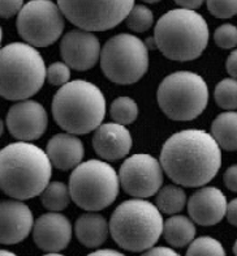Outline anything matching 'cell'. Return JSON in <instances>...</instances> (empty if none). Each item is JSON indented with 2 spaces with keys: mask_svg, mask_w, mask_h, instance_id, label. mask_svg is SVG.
<instances>
[{
  "mask_svg": "<svg viewBox=\"0 0 237 256\" xmlns=\"http://www.w3.org/2000/svg\"><path fill=\"white\" fill-rule=\"evenodd\" d=\"M214 40L217 46L228 50L237 46V28L231 24H223L214 33Z\"/></svg>",
  "mask_w": 237,
  "mask_h": 256,
  "instance_id": "cell-30",
  "label": "cell"
},
{
  "mask_svg": "<svg viewBox=\"0 0 237 256\" xmlns=\"http://www.w3.org/2000/svg\"><path fill=\"white\" fill-rule=\"evenodd\" d=\"M145 255H149V256H158V255L177 256V252H175L174 250L168 248V247H151V248L146 250Z\"/></svg>",
  "mask_w": 237,
  "mask_h": 256,
  "instance_id": "cell-36",
  "label": "cell"
},
{
  "mask_svg": "<svg viewBox=\"0 0 237 256\" xmlns=\"http://www.w3.org/2000/svg\"><path fill=\"white\" fill-rule=\"evenodd\" d=\"M187 202V195L183 188L176 186H166L157 195V206L166 214H176L183 210Z\"/></svg>",
  "mask_w": 237,
  "mask_h": 256,
  "instance_id": "cell-24",
  "label": "cell"
},
{
  "mask_svg": "<svg viewBox=\"0 0 237 256\" xmlns=\"http://www.w3.org/2000/svg\"><path fill=\"white\" fill-rule=\"evenodd\" d=\"M227 72L231 74V78H234L237 80V50L232 51L227 58Z\"/></svg>",
  "mask_w": 237,
  "mask_h": 256,
  "instance_id": "cell-34",
  "label": "cell"
},
{
  "mask_svg": "<svg viewBox=\"0 0 237 256\" xmlns=\"http://www.w3.org/2000/svg\"><path fill=\"white\" fill-rule=\"evenodd\" d=\"M205 0H175V3L177 6H180L181 8H187V10H197L202 6Z\"/></svg>",
  "mask_w": 237,
  "mask_h": 256,
  "instance_id": "cell-37",
  "label": "cell"
},
{
  "mask_svg": "<svg viewBox=\"0 0 237 256\" xmlns=\"http://www.w3.org/2000/svg\"><path fill=\"white\" fill-rule=\"evenodd\" d=\"M227 199L217 187H204L191 196L188 212L194 222L201 226L219 224L227 213Z\"/></svg>",
  "mask_w": 237,
  "mask_h": 256,
  "instance_id": "cell-16",
  "label": "cell"
},
{
  "mask_svg": "<svg viewBox=\"0 0 237 256\" xmlns=\"http://www.w3.org/2000/svg\"><path fill=\"white\" fill-rule=\"evenodd\" d=\"M0 255H9V256H13L14 254H13V252H8L7 250H1V251H0Z\"/></svg>",
  "mask_w": 237,
  "mask_h": 256,
  "instance_id": "cell-39",
  "label": "cell"
},
{
  "mask_svg": "<svg viewBox=\"0 0 237 256\" xmlns=\"http://www.w3.org/2000/svg\"><path fill=\"white\" fill-rule=\"evenodd\" d=\"M153 22V12L142 4L134 6L127 17V26L130 30L137 32V33H144V32L149 30Z\"/></svg>",
  "mask_w": 237,
  "mask_h": 256,
  "instance_id": "cell-27",
  "label": "cell"
},
{
  "mask_svg": "<svg viewBox=\"0 0 237 256\" xmlns=\"http://www.w3.org/2000/svg\"><path fill=\"white\" fill-rule=\"evenodd\" d=\"M64 17L89 32H103L117 26L128 17L134 0H57Z\"/></svg>",
  "mask_w": 237,
  "mask_h": 256,
  "instance_id": "cell-10",
  "label": "cell"
},
{
  "mask_svg": "<svg viewBox=\"0 0 237 256\" xmlns=\"http://www.w3.org/2000/svg\"><path fill=\"white\" fill-rule=\"evenodd\" d=\"M226 216H227L228 222H230L231 225L237 226V199H234L230 204H228Z\"/></svg>",
  "mask_w": 237,
  "mask_h": 256,
  "instance_id": "cell-35",
  "label": "cell"
},
{
  "mask_svg": "<svg viewBox=\"0 0 237 256\" xmlns=\"http://www.w3.org/2000/svg\"><path fill=\"white\" fill-rule=\"evenodd\" d=\"M120 178L107 162L90 160L74 168L69 178L72 200L81 209L97 212L116 200Z\"/></svg>",
  "mask_w": 237,
  "mask_h": 256,
  "instance_id": "cell-7",
  "label": "cell"
},
{
  "mask_svg": "<svg viewBox=\"0 0 237 256\" xmlns=\"http://www.w3.org/2000/svg\"><path fill=\"white\" fill-rule=\"evenodd\" d=\"M52 162L47 152L29 142L4 146L0 153V183L12 199L29 200L40 195L50 183Z\"/></svg>",
  "mask_w": 237,
  "mask_h": 256,
  "instance_id": "cell-2",
  "label": "cell"
},
{
  "mask_svg": "<svg viewBox=\"0 0 237 256\" xmlns=\"http://www.w3.org/2000/svg\"><path fill=\"white\" fill-rule=\"evenodd\" d=\"M234 252H235V255H237V240H236V243H235V246H234Z\"/></svg>",
  "mask_w": 237,
  "mask_h": 256,
  "instance_id": "cell-41",
  "label": "cell"
},
{
  "mask_svg": "<svg viewBox=\"0 0 237 256\" xmlns=\"http://www.w3.org/2000/svg\"><path fill=\"white\" fill-rule=\"evenodd\" d=\"M70 78V70L67 63H56L51 64L50 67L47 68V80L51 85H56V86H63L67 82H69Z\"/></svg>",
  "mask_w": 237,
  "mask_h": 256,
  "instance_id": "cell-31",
  "label": "cell"
},
{
  "mask_svg": "<svg viewBox=\"0 0 237 256\" xmlns=\"http://www.w3.org/2000/svg\"><path fill=\"white\" fill-rule=\"evenodd\" d=\"M163 226L159 208L138 198L121 202L110 220L114 240L121 248L132 252L151 248L163 234Z\"/></svg>",
  "mask_w": 237,
  "mask_h": 256,
  "instance_id": "cell-5",
  "label": "cell"
},
{
  "mask_svg": "<svg viewBox=\"0 0 237 256\" xmlns=\"http://www.w3.org/2000/svg\"><path fill=\"white\" fill-rule=\"evenodd\" d=\"M33 236L40 250L47 252L61 251L72 240V225L60 213H46L34 224Z\"/></svg>",
  "mask_w": 237,
  "mask_h": 256,
  "instance_id": "cell-15",
  "label": "cell"
},
{
  "mask_svg": "<svg viewBox=\"0 0 237 256\" xmlns=\"http://www.w3.org/2000/svg\"><path fill=\"white\" fill-rule=\"evenodd\" d=\"M33 229V213L22 200L1 202V243L17 244L26 240Z\"/></svg>",
  "mask_w": 237,
  "mask_h": 256,
  "instance_id": "cell-17",
  "label": "cell"
},
{
  "mask_svg": "<svg viewBox=\"0 0 237 256\" xmlns=\"http://www.w3.org/2000/svg\"><path fill=\"white\" fill-rule=\"evenodd\" d=\"M215 101L218 106L224 110L237 108V80L234 78H224L215 86Z\"/></svg>",
  "mask_w": 237,
  "mask_h": 256,
  "instance_id": "cell-26",
  "label": "cell"
},
{
  "mask_svg": "<svg viewBox=\"0 0 237 256\" xmlns=\"http://www.w3.org/2000/svg\"><path fill=\"white\" fill-rule=\"evenodd\" d=\"M46 152L55 168L67 172L81 164L84 145L73 134H57L47 142Z\"/></svg>",
  "mask_w": 237,
  "mask_h": 256,
  "instance_id": "cell-19",
  "label": "cell"
},
{
  "mask_svg": "<svg viewBox=\"0 0 237 256\" xmlns=\"http://www.w3.org/2000/svg\"><path fill=\"white\" fill-rule=\"evenodd\" d=\"M188 256H224L223 246L221 242L211 236H201L191 243V246L187 251Z\"/></svg>",
  "mask_w": 237,
  "mask_h": 256,
  "instance_id": "cell-28",
  "label": "cell"
},
{
  "mask_svg": "<svg viewBox=\"0 0 237 256\" xmlns=\"http://www.w3.org/2000/svg\"><path fill=\"white\" fill-rule=\"evenodd\" d=\"M162 112L172 120L188 122L200 116L207 106L209 89L200 74L180 71L168 74L157 93Z\"/></svg>",
  "mask_w": 237,
  "mask_h": 256,
  "instance_id": "cell-8",
  "label": "cell"
},
{
  "mask_svg": "<svg viewBox=\"0 0 237 256\" xmlns=\"http://www.w3.org/2000/svg\"><path fill=\"white\" fill-rule=\"evenodd\" d=\"M64 14L51 0H31L17 16V32L34 48L55 44L64 30Z\"/></svg>",
  "mask_w": 237,
  "mask_h": 256,
  "instance_id": "cell-11",
  "label": "cell"
},
{
  "mask_svg": "<svg viewBox=\"0 0 237 256\" xmlns=\"http://www.w3.org/2000/svg\"><path fill=\"white\" fill-rule=\"evenodd\" d=\"M211 135L221 148L237 150V112L230 110L218 115L211 126Z\"/></svg>",
  "mask_w": 237,
  "mask_h": 256,
  "instance_id": "cell-22",
  "label": "cell"
},
{
  "mask_svg": "<svg viewBox=\"0 0 237 256\" xmlns=\"http://www.w3.org/2000/svg\"><path fill=\"white\" fill-rule=\"evenodd\" d=\"M224 184L231 191L237 192V165H232L224 172Z\"/></svg>",
  "mask_w": 237,
  "mask_h": 256,
  "instance_id": "cell-33",
  "label": "cell"
},
{
  "mask_svg": "<svg viewBox=\"0 0 237 256\" xmlns=\"http://www.w3.org/2000/svg\"><path fill=\"white\" fill-rule=\"evenodd\" d=\"M51 108L55 122L64 131L85 135L102 124L106 115V98L97 85L74 80L57 90Z\"/></svg>",
  "mask_w": 237,
  "mask_h": 256,
  "instance_id": "cell-4",
  "label": "cell"
},
{
  "mask_svg": "<svg viewBox=\"0 0 237 256\" xmlns=\"http://www.w3.org/2000/svg\"><path fill=\"white\" fill-rule=\"evenodd\" d=\"M47 78L42 55L34 46L21 42L1 50V96L8 101H22L40 90Z\"/></svg>",
  "mask_w": 237,
  "mask_h": 256,
  "instance_id": "cell-6",
  "label": "cell"
},
{
  "mask_svg": "<svg viewBox=\"0 0 237 256\" xmlns=\"http://www.w3.org/2000/svg\"><path fill=\"white\" fill-rule=\"evenodd\" d=\"M163 236L171 246L181 248L194 240L196 226L188 217L174 216L164 222Z\"/></svg>",
  "mask_w": 237,
  "mask_h": 256,
  "instance_id": "cell-21",
  "label": "cell"
},
{
  "mask_svg": "<svg viewBox=\"0 0 237 256\" xmlns=\"http://www.w3.org/2000/svg\"><path fill=\"white\" fill-rule=\"evenodd\" d=\"M161 164L168 178L177 184L201 187L213 180L221 168V145L202 130L180 131L164 142Z\"/></svg>",
  "mask_w": 237,
  "mask_h": 256,
  "instance_id": "cell-1",
  "label": "cell"
},
{
  "mask_svg": "<svg viewBox=\"0 0 237 256\" xmlns=\"http://www.w3.org/2000/svg\"><path fill=\"white\" fill-rule=\"evenodd\" d=\"M111 118L116 123L123 126L133 123L138 116V106L137 104L129 97H119L116 98L110 108Z\"/></svg>",
  "mask_w": 237,
  "mask_h": 256,
  "instance_id": "cell-25",
  "label": "cell"
},
{
  "mask_svg": "<svg viewBox=\"0 0 237 256\" xmlns=\"http://www.w3.org/2000/svg\"><path fill=\"white\" fill-rule=\"evenodd\" d=\"M47 112L39 102L22 100L8 110L7 128L20 142H34L47 130Z\"/></svg>",
  "mask_w": 237,
  "mask_h": 256,
  "instance_id": "cell-13",
  "label": "cell"
},
{
  "mask_svg": "<svg viewBox=\"0 0 237 256\" xmlns=\"http://www.w3.org/2000/svg\"><path fill=\"white\" fill-rule=\"evenodd\" d=\"M100 67L115 84H134L147 72L149 48L133 34H117L100 51Z\"/></svg>",
  "mask_w": 237,
  "mask_h": 256,
  "instance_id": "cell-9",
  "label": "cell"
},
{
  "mask_svg": "<svg viewBox=\"0 0 237 256\" xmlns=\"http://www.w3.org/2000/svg\"><path fill=\"white\" fill-rule=\"evenodd\" d=\"M142 2H145V3H158V2H161V0H142Z\"/></svg>",
  "mask_w": 237,
  "mask_h": 256,
  "instance_id": "cell-40",
  "label": "cell"
},
{
  "mask_svg": "<svg viewBox=\"0 0 237 256\" xmlns=\"http://www.w3.org/2000/svg\"><path fill=\"white\" fill-rule=\"evenodd\" d=\"M78 242L87 248L102 246L107 240L110 225L106 218L95 213H87L78 217L74 226Z\"/></svg>",
  "mask_w": 237,
  "mask_h": 256,
  "instance_id": "cell-20",
  "label": "cell"
},
{
  "mask_svg": "<svg viewBox=\"0 0 237 256\" xmlns=\"http://www.w3.org/2000/svg\"><path fill=\"white\" fill-rule=\"evenodd\" d=\"M210 14L218 18H231L237 14V0H206Z\"/></svg>",
  "mask_w": 237,
  "mask_h": 256,
  "instance_id": "cell-29",
  "label": "cell"
},
{
  "mask_svg": "<svg viewBox=\"0 0 237 256\" xmlns=\"http://www.w3.org/2000/svg\"><path fill=\"white\" fill-rule=\"evenodd\" d=\"M120 184L128 195L145 199L158 194L163 184V168L150 154H133L123 162Z\"/></svg>",
  "mask_w": 237,
  "mask_h": 256,
  "instance_id": "cell-12",
  "label": "cell"
},
{
  "mask_svg": "<svg viewBox=\"0 0 237 256\" xmlns=\"http://www.w3.org/2000/svg\"><path fill=\"white\" fill-rule=\"evenodd\" d=\"M93 148L99 157L107 161L124 158L132 149V136L120 123L100 124L93 136Z\"/></svg>",
  "mask_w": 237,
  "mask_h": 256,
  "instance_id": "cell-18",
  "label": "cell"
},
{
  "mask_svg": "<svg viewBox=\"0 0 237 256\" xmlns=\"http://www.w3.org/2000/svg\"><path fill=\"white\" fill-rule=\"evenodd\" d=\"M23 0H1V17L3 18H10L14 14H20L22 10Z\"/></svg>",
  "mask_w": 237,
  "mask_h": 256,
  "instance_id": "cell-32",
  "label": "cell"
},
{
  "mask_svg": "<svg viewBox=\"0 0 237 256\" xmlns=\"http://www.w3.org/2000/svg\"><path fill=\"white\" fill-rule=\"evenodd\" d=\"M100 44L89 30L68 32L60 42V55L64 63L76 71H87L100 59Z\"/></svg>",
  "mask_w": 237,
  "mask_h": 256,
  "instance_id": "cell-14",
  "label": "cell"
},
{
  "mask_svg": "<svg viewBox=\"0 0 237 256\" xmlns=\"http://www.w3.org/2000/svg\"><path fill=\"white\" fill-rule=\"evenodd\" d=\"M91 256H95V255H116V256H120L121 254L115 251V250H99V251H95V252H91Z\"/></svg>",
  "mask_w": 237,
  "mask_h": 256,
  "instance_id": "cell-38",
  "label": "cell"
},
{
  "mask_svg": "<svg viewBox=\"0 0 237 256\" xmlns=\"http://www.w3.org/2000/svg\"><path fill=\"white\" fill-rule=\"evenodd\" d=\"M154 40L157 48L171 60H194L206 48L209 26L196 10L187 8L171 10L158 20Z\"/></svg>",
  "mask_w": 237,
  "mask_h": 256,
  "instance_id": "cell-3",
  "label": "cell"
},
{
  "mask_svg": "<svg viewBox=\"0 0 237 256\" xmlns=\"http://www.w3.org/2000/svg\"><path fill=\"white\" fill-rule=\"evenodd\" d=\"M72 199L69 187L61 182H51L40 194V202L51 212H60L69 206Z\"/></svg>",
  "mask_w": 237,
  "mask_h": 256,
  "instance_id": "cell-23",
  "label": "cell"
}]
</instances>
